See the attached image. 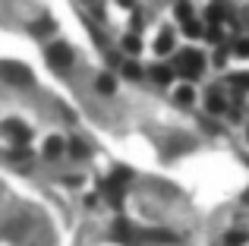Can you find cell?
Here are the masks:
<instances>
[{"label":"cell","mask_w":249,"mask_h":246,"mask_svg":"<svg viewBox=\"0 0 249 246\" xmlns=\"http://www.w3.org/2000/svg\"><path fill=\"white\" fill-rule=\"evenodd\" d=\"M123 76H126V79H139V76H142L139 63H136V60H126V63H123Z\"/></svg>","instance_id":"obj_16"},{"label":"cell","mask_w":249,"mask_h":246,"mask_svg":"<svg viewBox=\"0 0 249 246\" xmlns=\"http://www.w3.org/2000/svg\"><path fill=\"white\" fill-rule=\"evenodd\" d=\"M117 3H120V6H133L136 0H117Z\"/></svg>","instance_id":"obj_22"},{"label":"cell","mask_w":249,"mask_h":246,"mask_svg":"<svg viewBox=\"0 0 249 246\" xmlns=\"http://www.w3.org/2000/svg\"><path fill=\"white\" fill-rule=\"evenodd\" d=\"M177 70H180L186 79L202 76V70H205V54H199V51H180V54H177Z\"/></svg>","instance_id":"obj_4"},{"label":"cell","mask_w":249,"mask_h":246,"mask_svg":"<svg viewBox=\"0 0 249 246\" xmlns=\"http://www.w3.org/2000/svg\"><path fill=\"white\" fill-rule=\"evenodd\" d=\"M246 136H249V129H246Z\"/></svg>","instance_id":"obj_23"},{"label":"cell","mask_w":249,"mask_h":246,"mask_svg":"<svg viewBox=\"0 0 249 246\" xmlns=\"http://www.w3.org/2000/svg\"><path fill=\"white\" fill-rule=\"evenodd\" d=\"M233 54H237V57H249V41H243V38H240V41L233 44Z\"/></svg>","instance_id":"obj_21"},{"label":"cell","mask_w":249,"mask_h":246,"mask_svg":"<svg viewBox=\"0 0 249 246\" xmlns=\"http://www.w3.org/2000/svg\"><path fill=\"white\" fill-rule=\"evenodd\" d=\"M123 48H126L129 54H139L142 44H139V38H136V35H126V38H123Z\"/></svg>","instance_id":"obj_19"},{"label":"cell","mask_w":249,"mask_h":246,"mask_svg":"<svg viewBox=\"0 0 249 246\" xmlns=\"http://www.w3.org/2000/svg\"><path fill=\"white\" fill-rule=\"evenodd\" d=\"M95 86H98V92H101V95H114V92H117L114 76H98V82H95Z\"/></svg>","instance_id":"obj_10"},{"label":"cell","mask_w":249,"mask_h":246,"mask_svg":"<svg viewBox=\"0 0 249 246\" xmlns=\"http://www.w3.org/2000/svg\"><path fill=\"white\" fill-rule=\"evenodd\" d=\"M205 107H208V114H221V111L227 107L224 95H221L218 88H212V92H208V98H205Z\"/></svg>","instance_id":"obj_7"},{"label":"cell","mask_w":249,"mask_h":246,"mask_svg":"<svg viewBox=\"0 0 249 246\" xmlns=\"http://www.w3.org/2000/svg\"><path fill=\"white\" fill-rule=\"evenodd\" d=\"M208 19H212V22H221V19H224V6L212 3V6H208Z\"/></svg>","instance_id":"obj_20"},{"label":"cell","mask_w":249,"mask_h":246,"mask_svg":"<svg viewBox=\"0 0 249 246\" xmlns=\"http://www.w3.org/2000/svg\"><path fill=\"white\" fill-rule=\"evenodd\" d=\"M189 16H193V6H189L186 0H180V3H177V19H183V22H186Z\"/></svg>","instance_id":"obj_18"},{"label":"cell","mask_w":249,"mask_h":246,"mask_svg":"<svg viewBox=\"0 0 249 246\" xmlns=\"http://www.w3.org/2000/svg\"><path fill=\"white\" fill-rule=\"evenodd\" d=\"M0 79L10 82V86H32V70L16 60H3L0 63Z\"/></svg>","instance_id":"obj_5"},{"label":"cell","mask_w":249,"mask_h":246,"mask_svg":"<svg viewBox=\"0 0 249 246\" xmlns=\"http://www.w3.org/2000/svg\"><path fill=\"white\" fill-rule=\"evenodd\" d=\"M174 98H177V105H193V101H196V92H193V86H180V88H177V95H174Z\"/></svg>","instance_id":"obj_11"},{"label":"cell","mask_w":249,"mask_h":246,"mask_svg":"<svg viewBox=\"0 0 249 246\" xmlns=\"http://www.w3.org/2000/svg\"><path fill=\"white\" fill-rule=\"evenodd\" d=\"M60 155H63V139L60 136H51V139L44 142V158L54 161V158H60Z\"/></svg>","instance_id":"obj_8"},{"label":"cell","mask_w":249,"mask_h":246,"mask_svg":"<svg viewBox=\"0 0 249 246\" xmlns=\"http://www.w3.org/2000/svg\"><path fill=\"white\" fill-rule=\"evenodd\" d=\"M44 54H48V63L57 70V73H70V70H73L76 54H73V48H70V44H63V41H51Z\"/></svg>","instance_id":"obj_2"},{"label":"cell","mask_w":249,"mask_h":246,"mask_svg":"<svg viewBox=\"0 0 249 246\" xmlns=\"http://www.w3.org/2000/svg\"><path fill=\"white\" fill-rule=\"evenodd\" d=\"M231 86L240 88V92H249V73H233L231 76Z\"/></svg>","instance_id":"obj_13"},{"label":"cell","mask_w":249,"mask_h":246,"mask_svg":"<svg viewBox=\"0 0 249 246\" xmlns=\"http://www.w3.org/2000/svg\"><path fill=\"white\" fill-rule=\"evenodd\" d=\"M133 180V171L129 167H117L114 174H110L107 180L101 183V193H104V199H107L114 209H120L123 205V190H126V183Z\"/></svg>","instance_id":"obj_1"},{"label":"cell","mask_w":249,"mask_h":246,"mask_svg":"<svg viewBox=\"0 0 249 246\" xmlns=\"http://www.w3.org/2000/svg\"><path fill=\"white\" fill-rule=\"evenodd\" d=\"M54 29H57V25H54V19H51V16H41V19H35V22L29 25L32 35H54Z\"/></svg>","instance_id":"obj_6"},{"label":"cell","mask_w":249,"mask_h":246,"mask_svg":"<svg viewBox=\"0 0 249 246\" xmlns=\"http://www.w3.org/2000/svg\"><path fill=\"white\" fill-rule=\"evenodd\" d=\"M170 48H174V35H170V32H164V35L158 38V44H155V51H158V54H167Z\"/></svg>","instance_id":"obj_14"},{"label":"cell","mask_w":249,"mask_h":246,"mask_svg":"<svg viewBox=\"0 0 249 246\" xmlns=\"http://www.w3.org/2000/svg\"><path fill=\"white\" fill-rule=\"evenodd\" d=\"M70 155H73V158H85V155H89V145H85L79 136H76V139H70Z\"/></svg>","instance_id":"obj_12"},{"label":"cell","mask_w":249,"mask_h":246,"mask_svg":"<svg viewBox=\"0 0 249 246\" xmlns=\"http://www.w3.org/2000/svg\"><path fill=\"white\" fill-rule=\"evenodd\" d=\"M0 133H3V139L13 142L16 148H25V145H29V139H32V129L25 126L22 120H16V117H10V120L0 123Z\"/></svg>","instance_id":"obj_3"},{"label":"cell","mask_w":249,"mask_h":246,"mask_svg":"<svg viewBox=\"0 0 249 246\" xmlns=\"http://www.w3.org/2000/svg\"><path fill=\"white\" fill-rule=\"evenodd\" d=\"M183 32H186V35H189V38H193V35H202V32H205V29H202V25H199V22H196V19H193V16H189V19H186V22H183Z\"/></svg>","instance_id":"obj_17"},{"label":"cell","mask_w":249,"mask_h":246,"mask_svg":"<svg viewBox=\"0 0 249 246\" xmlns=\"http://www.w3.org/2000/svg\"><path fill=\"white\" fill-rule=\"evenodd\" d=\"M152 79L161 82V86H167V82L174 79V70H170L167 63H158V67H152Z\"/></svg>","instance_id":"obj_9"},{"label":"cell","mask_w":249,"mask_h":246,"mask_svg":"<svg viewBox=\"0 0 249 246\" xmlns=\"http://www.w3.org/2000/svg\"><path fill=\"white\" fill-rule=\"evenodd\" d=\"M224 243L227 246H243L246 243V230H231V234L224 237Z\"/></svg>","instance_id":"obj_15"}]
</instances>
